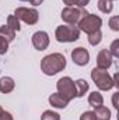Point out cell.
I'll return each instance as SVG.
<instances>
[{
	"mask_svg": "<svg viewBox=\"0 0 119 120\" xmlns=\"http://www.w3.org/2000/svg\"><path fill=\"white\" fill-rule=\"evenodd\" d=\"M66 67V57L62 53H52L45 56L41 61V70L46 75H55Z\"/></svg>",
	"mask_w": 119,
	"mask_h": 120,
	"instance_id": "cell-1",
	"label": "cell"
},
{
	"mask_svg": "<svg viewBox=\"0 0 119 120\" xmlns=\"http://www.w3.org/2000/svg\"><path fill=\"white\" fill-rule=\"evenodd\" d=\"M91 78L94 81V84L97 85V88L101 91H109L114 87V81L112 77L109 75V73L107 70H101L98 67L92 68L91 71Z\"/></svg>",
	"mask_w": 119,
	"mask_h": 120,
	"instance_id": "cell-2",
	"label": "cell"
},
{
	"mask_svg": "<svg viewBox=\"0 0 119 120\" xmlns=\"http://www.w3.org/2000/svg\"><path fill=\"white\" fill-rule=\"evenodd\" d=\"M87 15L88 13L86 11V8H81V7H66L62 10V20L70 25L79 24Z\"/></svg>",
	"mask_w": 119,
	"mask_h": 120,
	"instance_id": "cell-3",
	"label": "cell"
},
{
	"mask_svg": "<svg viewBox=\"0 0 119 120\" xmlns=\"http://www.w3.org/2000/svg\"><path fill=\"white\" fill-rule=\"evenodd\" d=\"M58 42H74L80 38V30L74 25H60L55 32Z\"/></svg>",
	"mask_w": 119,
	"mask_h": 120,
	"instance_id": "cell-4",
	"label": "cell"
},
{
	"mask_svg": "<svg viewBox=\"0 0 119 120\" xmlns=\"http://www.w3.org/2000/svg\"><path fill=\"white\" fill-rule=\"evenodd\" d=\"M102 25V20L101 17L95 15V14H88L87 17H84L80 22H79V30L84 31L86 34H91L95 31H99Z\"/></svg>",
	"mask_w": 119,
	"mask_h": 120,
	"instance_id": "cell-5",
	"label": "cell"
},
{
	"mask_svg": "<svg viewBox=\"0 0 119 120\" xmlns=\"http://www.w3.org/2000/svg\"><path fill=\"white\" fill-rule=\"evenodd\" d=\"M56 88L58 92L62 94L64 98H67L69 101L74 99L77 95H76V85H74V81L70 78V77H63L60 78L56 84Z\"/></svg>",
	"mask_w": 119,
	"mask_h": 120,
	"instance_id": "cell-6",
	"label": "cell"
},
{
	"mask_svg": "<svg viewBox=\"0 0 119 120\" xmlns=\"http://www.w3.org/2000/svg\"><path fill=\"white\" fill-rule=\"evenodd\" d=\"M14 15L18 20H21L25 24H28V25L36 24L38 20H39V13L35 8H27V7H18V8H16Z\"/></svg>",
	"mask_w": 119,
	"mask_h": 120,
	"instance_id": "cell-7",
	"label": "cell"
},
{
	"mask_svg": "<svg viewBox=\"0 0 119 120\" xmlns=\"http://www.w3.org/2000/svg\"><path fill=\"white\" fill-rule=\"evenodd\" d=\"M112 53L109 49H101L97 55V67L101 70H108L112 64Z\"/></svg>",
	"mask_w": 119,
	"mask_h": 120,
	"instance_id": "cell-8",
	"label": "cell"
},
{
	"mask_svg": "<svg viewBox=\"0 0 119 120\" xmlns=\"http://www.w3.org/2000/svg\"><path fill=\"white\" fill-rule=\"evenodd\" d=\"M32 45L36 50H45L49 46V36L44 31H38L32 35Z\"/></svg>",
	"mask_w": 119,
	"mask_h": 120,
	"instance_id": "cell-9",
	"label": "cell"
},
{
	"mask_svg": "<svg viewBox=\"0 0 119 120\" xmlns=\"http://www.w3.org/2000/svg\"><path fill=\"white\" fill-rule=\"evenodd\" d=\"M71 59L77 66H86L90 61V53L84 48H76L71 52Z\"/></svg>",
	"mask_w": 119,
	"mask_h": 120,
	"instance_id": "cell-10",
	"label": "cell"
},
{
	"mask_svg": "<svg viewBox=\"0 0 119 120\" xmlns=\"http://www.w3.org/2000/svg\"><path fill=\"white\" fill-rule=\"evenodd\" d=\"M49 102H51V105L53 106V108H58V109H64L67 105H69V99L67 98H64L62 94L59 92H56V94H52L51 96H49Z\"/></svg>",
	"mask_w": 119,
	"mask_h": 120,
	"instance_id": "cell-11",
	"label": "cell"
},
{
	"mask_svg": "<svg viewBox=\"0 0 119 120\" xmlns=\"http://www.w3.org/2000/svg\"><path fill=\"white\" fill-rule=\"evenodd\" d=\"M14 87H16V84H14L13 78H10V77H1L0 78V92L10 94L14 90Z\"/></svg>",
	"mask_w": 119,
	"mask_h": 120,
	"instance_id": "cell-12",
	"label": "cell"
},
{
	"mask_svg": "<svg viewBox=\"0 0 119 120\" xmlns=\"http://www.w3.org/2000/svg\"><path fill=\"white\" fill-rule=\"evenodd\" d=\"M94 115H95V120H109L111 119V112H109V109L105 108L104 105L95 108Z\"/></svg>",
	"mask_w": 119,
	"mask_h": 120,
	"instance_id": "cell-13",
	"label": "cell"
},
{
	"mask_svg": "<svg viewBox=\"0 0 119 120\" xmlns=\"http://www.w3.org/2000/svg\"><path fill=\"white\" fill-rule=\"evenodd\" d=\"M88 103L92 106V108L102 106V103H104V98H102V95H101L99 92L94 91V92H91V94H90V96H88Z\"/></svg>",
	"mask_w": 119,
	"mask_h": 120,
	"instance_id": "cell-14",
	"label": "cell"
},
{
	"mask_svg": "<svg viewBox=\"0 0 119 120\" xmlns=\"http://www.w3.org/2000/svg\"><path fill=\"white\" fill-rule=\"evenodd\" d=\"M74 85H76V95L79 96V98H81V96H84L86 95V92L88 91V82L86 81V80H77L76 82H74Z\"/></svg>",
	"mask_w": 119,
	"mask_h": 120,
	"instance_id": "cell-15",
	"label": "cell"
},
{
	"mask_svg": "<svg viewBox=\"0 0 119 120\" xmlns=\"http://www.w3.org/2000/svg\"><path fill=\"white\" fill-rule=\"evenodd\" d=\"M0 36L4 38L7 42H11L16 38V31H13L7 25H3V27H0Z\"/></svg>",
	"mask_w": 119,
	"mask_h": 120,
	"instance_id": "cell-16",
	"label": "cell"
},
{
	"mask_svg": "<svg viewBox=\"0 0 119 120\" xmlns=\"http://www.w3.org/2000/svg\"><path fill=\"white\" fill-rule=\"evenodd\" d=\"M7 27H10L13 31H20L21 30V25H20V20L13 14V15H8L7 17Z\"/></svg>",
	"mask_w": 119,
	"mask_h": 120,
	"instance_id": "cell-17",
	"label": "cell"
},
{
	"mask_svg": "<svg viewBox=\"0 0 119 120\" xmlns=\"http://www.w3.org/2000/svg\"><path fill=\"white\" fill-rule=\"evenodd\" d=\"M98 8H99V11L108 14V13L112 11L114 6H112V1L111 0H98Z\"/></svg>",
	"mask_w": 119,
	"mask_h": 120,
	"instance_id": "cell-18",
	"label": "cell"
},
{
	"mask_svg": "<svg viewBox=\"0 0 119 120\" xmlns=\"http://www.w3.org/2000/svg\"><path fill=\"white\" fill-rule=\"evenodd\" d=\"M63 3L67 7H81V8H84L90 3V0H63Z\"/></svg>",
	"mask_w": 119,
	"mask_h": 120,
	"instance_id": "cell-19",
	"label": "cell"
},
{
	"mask_svg": "<svg viewBox=\"0 0 119 120\" xmlns=\"http://www.w3.org/2000/svg\"><path fill=\"white\" fill-rule=\"evenodd\" d=\"M101 39H102L101 31H95V32L88 34V42H90V45H92V46H97L101 42Z\"/></svg>",
	"mask_w": 119,
	"mask_h": 120,
	"instance_id": "cell-20",
	"label": "cell"
},
{
	"mask_svg": "<svg viewBox=\"0 0 119 120\" xmlns=\"http://www.w3.org/2000/svg\"><path fill=\"white\" fill-rule=\"evenodd\" d=\"M41 120H60V116L56 112H52V110H45L41 116Z\"/></svg>",
	"mask_w": 119,
	"mask_h": 120,
	"instance_id": "cell-21",
	"label": "cell"
},
{
	"mask_svg": "<svg viewBox=\"0 0 119 120\" xmlns=\"http://www.w3.org/2000/svg\"><path fill=\"white\" fill-rule=\"evenodd\" d=\"M109 27L114 31H119V17L118 15H114V17L109 20Z\"/></svg>",
	"mask_w": 119,
	"mask_h": 120,
	"instance_id": "cell-22",
	"label": "cell"
},
{
	"mask_svg": "<svg viewBox=\"0 0 119 120\" xmlns=\"http://www.w3.org/2000/svg\"><path fill=\"white\" fill-rule=\"evenodd\" d=\"M118 45H119V41H114L112 42V45H111V49H109V52L112 53V56H115V57H119V50H118Z\"/></svg>",
	"mask_w": 119,
	"mask_h": 120,
	"instance_id": "cell-23",
	"label": "cell"
},
{
	"mask_svg": "<svg viewBox=\"0 0 119 120\" xmlns=\"http://www.w3.org/2000/svg\"><path fill=\"white\" fill-rule=\"evenodd\" d=\"M7 49H8V42L0 36V55H4L7 52Z\"/></svg>",
	"mask_w": 119,
	"mask_h": 120,
	"instance_id": "cell-24",
	"label": "cell"
},
{
	"mask_svg": "<svg viewBox=\"0 0 119 120\" xmlns=\"http://www.w3.org/2000/svg\"><path fill=\"white\" fill-rule=\"evenodd\" d=\"M80 120H95V115L94 112H84L81 116H80Z\"/></svg>",
	"mask_w": 119,
	"mask_h": 120,
	"instance_id": "cell-25",
	"label": "cell"
},
{
	"mask_svg": "<svg viewBox=\"0 0 119 120\" xmlns=\"http://www.w3.org/2000/svg\"><path fill=\"white\" fill-rule=\"evenodd\" d=\"M0 120H13V116H11L8 112L3 110V113L0 115Z\"/></svg>",
	"mask_w": 119,
	"mask_h": 120,
	"instance_id": "cell-26",
	"label": "cell"
},
{
	"mask_svg": "<svg viewBox=\"0 0 119 120\" xmlns=\"http://www.w3.org/2000/svg\"><path fill=\"white\" fill-rule=\"evenodd\" d=\"M28 1H30L32 6H39V4H42L44 0H28Z\"/></svg>",
	"mask_w": 119,
	"mask_h": 120,
	"instance_id": "cell-27",
	"label": "cell"
},
{
	"mask_svg": "<svg viewBox=\"0 0 119 120\" xmlns=\"http://www.w3.org/2000/svg\"><path fill=\"white\" fill-rule=\"evenodd\" d=\"M116 96H118V94H115V96H114V106L115 108H118V105H116Z\"/></svg>",
	"mask_w": 119,
	"mask_h": 120,
	"instance_id": "cell-28",
	"label": "cell"
},
{
	"mask_svg": "<svg viewBox=\"0 0 119 120\" xmlns=\"http://www.w3.org/2000/svg\"><path fill=\"white\" fill-rule=\"evenodd\" d=\"M3 110H4V109H3V108H1V106H0V115H1V113H3Z\"/></svg>",
	"mask_w": 119,
	"mask_h": 120,
	"instance_id": "cell-29",
	"label": "cell"
},
{
	"mask_svg": "<svg viewBox=\"0 0 119 120\" xmlns=\"http://www.w3.org/2000/svg\"><path fill=\"white\" fill-rule=\"evenodd\" d=\"M21 1H27V0H21Z\"/></svg>",
	"mask_w": 119,
	"mask_h": 120,
	"instance_id": "cell-30",
	"label": "cell"
},
{
	"mask_svg": "<svg viewBox=\"0 0 119 120\" xmlns=\"http://www.w3.org/2000/svg\"><path fill=\"white\" fill-rule=\"evenodd\" d=\"M111 1H114V0H111Z\"/></svg>",
	"mask_w": 119,
	"mask_h": 120,
	"instance_id": "cell-31",
	"label": "cell"
}]
</instances>
